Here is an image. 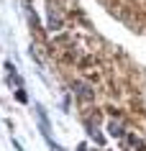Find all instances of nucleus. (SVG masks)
Instances as JSON below:
<instances>
[{
    "label": "nucleus",
    "mask_w": 146,
    "mask_h": 151,
    "mask_svg": "<svg viewBox=\"0 0 146 151\" xmlns=\"http://www.w3.org/2000/svg\"><path fill=\"white\" fill-rule=\"evenodd\" d=\"M110 133H113V136H121V133H123L121 123H110Z\"/></svg>",
    "instance_id": "2"
},
{
    "label": "nucleus",
    "mask_w": 146,
    "mask_h": 151,
    "mask_svg": "<svg viewBox=\"0 0 146 151\" xmlns=\"http://www.w3.org/2000/svg\"><path fill=\"white\" fill-rule=\"evenodd\" d=\"M74 95L80 97V100H85V103H92V90L85 85V82H74Z\"/></svg>",
    "instance_id": "1"
}]
</instances>
